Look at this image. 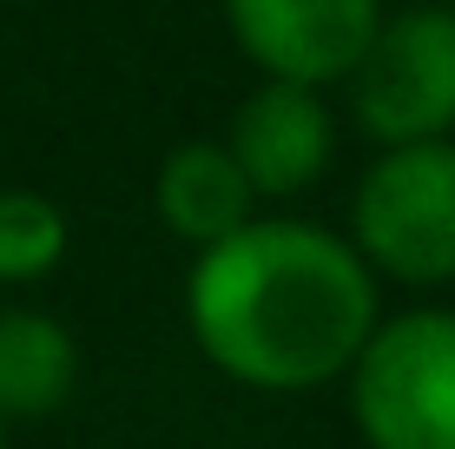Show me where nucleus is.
<instances>
[{
  "mask_svg": "<svg viewBox=\"0 0 455 449\" xmlns=\"http://www.w3.org/2000/svg\"><path fill=\"white\" fill-rule=\"evenodd\" d=\"M225 152L238 159V172L251 179V192L264 198H297L323 179L337 152V119L331 100L317 86H291V80H258L244 92V106L231 113Z\"/></svg>",
  "mask_w": 455,
  "mask_h": 449,
  "instance_id": "6",
  "label": "nucleus"
},
{
  "mask_svg": "<svg viewBox=\"0 0 455 449\" xmlns=\"http://www.w3.org/2000/svg\"><path fill=\"white\" fill-rule=\"evenodd\" d=\"M231 40L264 80L343 86L383 20V0H225Z\"/></svg>",
  "mask_w": 455,
  "mask_h": 449,
  "instance_id": "5",
  "label": "nucleus"
},
{
  "mask_svg": "<svg viewBox=\"0 0 455 449\" xmlns=\"http://www.w3.org/2000/svg\"><path fill=\"white\" fill-rule=\"evenodd\" d=\"M152 205L172 238L185 245H218L238 225L258 219V192L238 172V159L225 152V139H185L159 159V179H152Z\"/></svg>",
  "mask_w": 455,
  "mask_h": 449,
  "instance_id": "7",
  "label": "nucleus"
},
{
  "mask_svg": "<svg viewBox=\"0 0 455 449\" xmlns=\"http://www.w3.org/2000/svg\"><path fill=\"white\" fill-rule=\"evenodd\" d=\"M67 258V212L46 192L7 185L0 192V285H40Z\"/></svg>",
  "mask_w": 455,
  "mask_h": 449,
  "instance_id": "9",
  "label": "nucleus"
},
{
  "mask_svg": "<svg viewBox=\"0 0 455 449\" xmlns=\"http://www.w3.org/2000/svg\"><path fill=\"white\" fill-rule=\"evenodd\" d=\"M0 449H7V423H0Z\"/></svg>",
  "mask_w": 455,
  "mask_h": 449,
  "instance_id": "10",
  "label": "nucleus"
},
{
  "mask_svg": "<svg viewBox=\"0 0 455 449\" xmlns=\"http://www.w3.org/2000/svg\"><path fill=\"white\" fill-rule=\"evenodd\" d=\"M350 245L376 277L410 291L455 285V139L376 152L350 198Z\"/></svg>",
  "mask_w": 455,
  "mask_h": 449,
  "instance_id": "2",
  "label": "nucleus"
},
{
  "mask_svg": "<svg viewBox=\"0 0 455 449\" xmlns=\"http://www.w3.org/2000/svg\"><path fill=\"white\" fill-rule=\"evenodd\" d=\"M80 350L73 331L46 311H0V423L7 416H46L73 397Z\"/></svg>",
  "mask_w": 455,
  "mask_h": 449,
  "instance_id": "8",
  "label": "nucleus"
},
{
  "mask_svg": "<svg viewBox=\"0 0 455 449\" xmlns=\"http://www.w3.org/2000/svg\"><path fill=\"white\" fill-rule=\"evenodd\" d=\"M343 86L370 146L455 139V0H416L383 13Z\"/></svg>",
  "mask_w": 455,
  "mask_h": 449,
  "instance_id": "4",
  "label": "nucleus"
},
{
  "mask_svg": "<svg viewBox=\"0 0 455 449\" xmlns=\"http://www.w3.org/2000/svg\"><path fill=\"white\" fill-rule=\"evenodd\" d=\"M383 317L376 271L343 231L310 219H251L198 252L185 324L198 350L244 390L337 383Z\"/></svg>",
  "mask_w": 455,
  "mask_h": 449,
  "instance_id": "1",
  "label": "nucleus"
},
{
  "mask_svg": "<svg viewBox=\"0 0 455 449\" xmlns=\"http://www.w3.org/2000/svg\"><path fill=\"white\" fill-rule=\"evenodd\" d=\"M343 377L370 449H455V311L376 317Z\"/></svg>",
  "mask_w": 455,
  "mask_h": 449,
  "instance_id": "3",
  "label": "nucleus"
}]
</instances>
